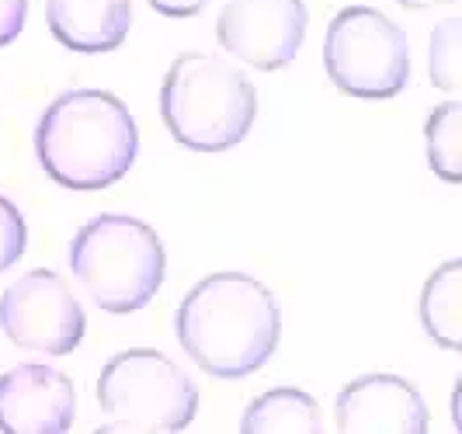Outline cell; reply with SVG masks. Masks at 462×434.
Returning a JSON list of instances; mask_svg holds the SVG:
<instances>
[{"mask_svg": "<svg viewBox=\"0 0 462 434\" xmlns=\"http://www.w3.org/2000/svg\"><path fill=\"white\" fill-rule=\"evenodd\" d=\"M52 39L73 52H112L133 28V0H46Z\"/></svg>", "mask_w": 462, "mask_h": 434, "instance_id": "8fae6325", "label": "cell"}, {"mask_svg": "<svg viewBox=\"0 0 462 434\" xmlns=\"http://www.w3.org/2000/svg\"><path fill=\"white\" fill-rule=\"evenodd\" d=\"M306 24L302 0H230L216 22V39L240 63L272 73L296 60Z\"/></svg>", "mask_w": 462, "mask_h": 434, "instance_id": "ba28073f", "label": "cell"}, {"mask_svg": "<svg viewBox=\"0 0 462 434\" xmlns=\"http://www.w3.org/2000/svg\"><path fill=\"white\" fill-rule=\"evenodd\" d=\"M428 67L435 88L445 94L459 91V69H462V22L459 18H445L431 32V46H428Z\"/></svg>", "mask_w": 462, "mask_h": 434, "instance_id": "9a60e30c", "label": "cell"}, {"mask_svg": "<svg viewBox=\"0 0 462 434\" xmlns=\"http://www.w3.org/2000/svg\"><path fill=\"white\" fill-rule=\"evenodd\" d=\"M240 431H324V413L317 407V400L310 392H302V389H268L244 411Z\"/></svg>", "mask_w": 462, "mask_h": 434, "instance_id": "4fadbf2b", "label": "cell"}, {"mask_svg": "<svg viewBox=\"0 0 462 434\" xmlns=\"http://www.w3.org/2000/svg\"><path fill=\"white\" fill-rule=\"evenodd\" d=\"M105 431H185L199 413V389L163 351L116 355L97 379Z\"/></svg>", "mask_w": 462, "mask_h": 434, "instance_id": "5b68a950", "label": "cell"}, {"mask_svg": "<svg viewBox=\"0 0 462 434\" xmlns=\"http://www.w3.org/2000/svg\"><path fill=\"white\" fill-rule=\"evenodd\" d=\"M24 247H28V229H24L22 212L0 195V274L22 257Z\"/></svg>", "mask_w": 462, "mask_h": 434, "instance_id": "2e32d148", "label": "cell"}, {"mask_svg": "<svg viewBox=\"0 0 462 434\" xmlns=\"http://www.w3.org/2000/svg\"><path fill=\"white\" fill-rule=\"evenodd\" d=\"M24 18H28V0H0V49L22 35Z\"/></svg>", "mask_w": 462, "mask_h": 434, "instance_id": "e0dca14e", "label": "cell"}, {"mask_svg": "<svg viewBox=\"0 0 462 434\" xmlns=\"http://www.w3.org/2000/svg\"><path fill=\"white\" fill-rule=\"evenodd\" d=\"M139 129L129 108L108 91H67L35 125V157L69 191H97L129 174Z\"/></svg>", "mask_w": 462, "mask_h": 434, "instance_id": "7a4b0ae2", "label": "cell"}, {"mask_svg": "<svg viewBox=\"0 0 462 434\" xmlns=\"http://www.w3.org/2000/svg\"><path fill=\"white\" fill-rule=\"evenodd\" d=\"M0 330L7 341L39 351V355H69L77 351L88 330L84 306L56 272H28L0 296Z\"/></svg>", "mask_w": 462, "mask_h": 434, "instance_id": "52a82bcc", "label": "cell"}, {"mask_svg": "<svg viewBox=\"0 0 462 434\" xmlns=\"http://www.w3.org/2000/svg\"><path fill=\"white\" fill-rule=\"evenodd\" d=\"M334 424L341 431H428V407L417 386L390 372H369L347 383L334 400Z\"/></svg>", "mask_w": 462, "mask_h": 434, "instance_id": "30bf717a", "label": "cell"}, {"mask_svg": "<svg viewBox=\"0 0 462 434\" xmlns=\"http://www.w3.org/2000/svg\"><path fill=\"white\" fill-rule=\"evenodd\" d=\"M178 341L216 379H244L264 365L282 337V313L268 285L240 272L202 278L178 306Z\"/></svg>", "mask_w": 462, "mask_h": 434, "instance_id": "6da1fadb", "label": "cell"}, {"mask_svg": "<svg viewBox=\"0 0 462 434\" xmlns=\"http://www.w3.org/2000/svg\"><path fill=\"white\" fill-rule=\"evenodd\" d=\"M69 268L105 313H136L161 292L167 254L161 236L133 216H97L73 233Z\"/></svg>", "mask_w": 462, "mask_h": 434, "instance_id": "277c9868", "label": "cell"}, {"mask_svg": "<svg viewBox=\"0 0 462 434\" xmlns=\"http://www.w3.org/2000/svg\"><path fill=\"white\" fill-rule=\"evenodd\" d=\"M257 115L254 84L236 67L206 56H178L161 88V118L185 150L223 153L251 133Z\"/></svg>", "mask_w": 462, "mask_h": 434, "instance_id": "3957f363", "label": "cell"}, {"mask_svg": "<svg viewBox=\"0 0 462 434\" xmlns=\"http://www.w3.org/2000/svg\"><path fill=\"white\" fill-rule=\"evenodd\" d=\"M424 143H428V167L435 178L445 184L462 181V105L445 101L428 115L424 125Z\"/></svg>", "mask_w": 462, "mask_h": 434, "instance_id": "5bb4252c", "label": "cell"}, {"mask_svg": "<svg viewBox=\"0 0 462 434\" xmlns=\"http://www.w3.org/2000/svg\"><path fill=\"white\" fill-rule=\"evenodd\" d=\"M400 7H411V11H428V7H441V4H456V0H396Z\"/></svg>", "mask_w": 462, "mask_h": 434, "instance_id": "d6986e66", "label": "cell"}, {"mask_svg": "<svg viewBox=\"0 0 462 434\" xmlns=\"http://www.w3.org/2000/svg\"><path fill=\"white\" fill-rule=\"evenodd\" d=\"M77 389L60 368L24 362L0 375V431L63 434L73 428Z\"/></svg>", "mask_w": 462, "mask_h": 434, "instance_id": "9c48e42d", "label": "cell"}, {"mask_svg": "<svg viewBox=\"0 0 462 434\" xmlns=\"http://www.w3.org/2000/svg\"><path fill=\"white\" fill-rule=\"evenodd\" d=\"M208 0H150V7L163 18H195Z\"/></svg>", "mask_w": 462, "mask_h": 434, "instance_id": "ac0fdd59", "label": "cell"}, {"mask_svg": "<svg viewBox=\"0 0 462 434\" xmlns=\"http://www.w3.org/2000/svg\"><path fill=\"white\" fill-rule=\"evenodd\" d=\"M420 323L445 351H462V261H445L420 292Z\"/></svg>", "mask_w": 462, "mask_h": 434, "instance_id": "7c38bea8", "label": "cell"}, {"mask_svg": "<svg viewBox=\"0 0 462 434\" xmlns=\"http://www.w3.org/2000/svg\"><path fill=\"white\" fill-rule=\"evenodd\" d=\"M324 67L341 94L362 101L396 97L411 80V42L375 7H345L327 24Z\"/></svg>", "mask_w": 462, "mask_h": 434, "instance_id": "8992f818", "label": "cell"}]
</instances>
